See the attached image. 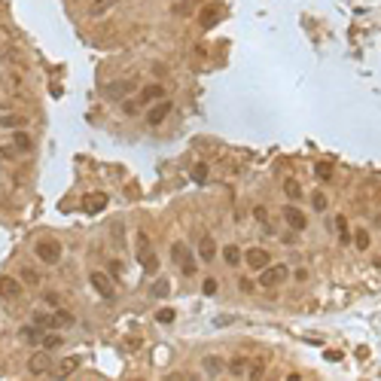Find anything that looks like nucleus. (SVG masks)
<instances>
[{"label": "nucleus", "mask_w": 381, "mask_h": 381, "mask_svg": "<svg viewBox=\"0 0 381 381\" xmlns=\"http://www.w3.org/2000/svg\"><path fill=\"white\" fill-rule=\"evenodd\" d=\"M76 320H73V314L70 311H58L55 317H52V327H58V330H67V327H73Z\"/></svg>", "instance_id": "obj_17"}, {"label": "nucleus", "mask_w": 381, "mask_h": 381, "mask_svg": "<svg viewBox=\"0 0 381 381\" xmlns=\"http://www.w3.org/2000/svg\"><path fill=\"white\" fill-rule=\"evenodd\" d=\"M43 348H46V351L61 348V336H46V339H43Z\"/></svg>", "instance_id": "obj_30"}, {"label": "nucleus", "mask_w": 381, "mask_h": 381, "mask_svg": "<svg viewBox=\"0 0 381 381\" xmlns=\"http://www.w3.org/2000/svg\"><path fill=\"white\" fill-rule=\"evenodd\" d=\"M311 208L324 214V211H327V195H324V192H314V195H311Z\"/></svg>", "instance_id": "obj_24"}, {"label": "nucleus", "mask_w": 381, "mask_h": 381, "mask_svg": "<svg viewBox=\"0 0 381 381\" xmlns=\"http://www.w3.org/2000/svg\"><path fill=\"white\" fill-rule=\"evenodd\" d=\"M174 259L180 262V269H183V275L189 278V275H195V259H192V253H189V247H183V244H174Z\"/></svg>", "instance_id": "obj_5"}, {"label": "nucleus", "mask_w": 381, "mask_h": 381, "mask_svg": "<svg viewBox=\"0 0 381 381\" xmlns=\"http://www.w3.org/2000/svg\"><path fill=\"white\" fill-rule=\"evenodd\" d=\"M354 244H357V250H369V232H366V229H357V232H354Z\"/></svg>", "instance_id": "obj_21"}, {"label": "nucleus", "mask_w": 381, "mask_h": 381, "mask_svg": "<svg viewBox=\"0 0 381 381\" xmlns=\"http://www.w3.org/2000/svg\"><path fill=\"white\" fill-rule=\"evenodd\" d=\"M171 107H174V104L162 98V101H159V104H153V110L146 113V122H150V125H162V122H165V116L171 113Z\"/></svg>", "instance_id": "obj_7"}, {"label": "nucleus", "mask_w": 381, "mask_h": 381, "mask_svg": "<svg viewBox=\"0 0 381 381\" xmlns=\"http://www.w3.org/2000/svg\"><path fill=\"white\" fill-rule=\"evenodd\" d=\"M192 177H195L198 183H204V180H208V165H195V171H192Z\"/></svg>", "instance_id": "obj_31"}, {"label": "nucleus", "mask_w": 381, "mask_h": 381, "mask_svg": "<svg viewBox=\"0 0 381 381\" xmlns=\"http://www.w3.org/2000/svg\"><path fill=\"white\" fill-rule=\"evenodd\" d=\"M21 339H24V342H37V330H34V327H24V330H21Z\"/></svg>", "instance_id": "obj_33"}, {"label": "nucleus", "mask_w": 381, "mask_h": 381, "mask_svg": "<svg viewBox=\"0 0 381 381\" xmlns=\"http://www.w3.org/2000/svg\"><path fill=\"white\" fill-rule=\"evenodd\" d=\"M18 296H21V281L3 275L0 278V299H18Z\"/></svg>", "instance_id": "obj_9"}, {"label": "nucleus", "mask_w": 381, "mask_h": 381, "mask_svg": "<svg viewBox=\"0 0 381 381\" xmlns=\"http://www.w3.org/2000/svg\"><path fill=\"white\" fill-rule=\"evenodd\" d=\"M0 125L15 128V125H24V119H21V116H3V119H0Z\"/></svg>", "instance_id": "obj_28"}, {"label": "nucleus", "mask_w": 381, "mask_h": 381, "mask_svg": "<svg viewBox=\"0 0 381 381\" xmlns=\"http://www.w3.org/2000/svg\"><path fill=\"white\" fill-rule=\"evenodd\" d=\"M162 85L159 82H153V85H146L143 92H140V104H150V101H162Z\"/></svg>", "instance_id": "obj_15"}, {"label": "nucleus", "mask_w": 381, "mask_h": 381, "mask_svg": "<svg viewBox=\"0 0 381 381\" xmlns=\"http://www.w3.org/2000/svg\"><path fill=\"white\" fill-rule=\"evenodd\" d=\"M131 89H134V82H128V79H125V82L104 85V95H107V98H122V95H125V92H131Z\"/></svg>", "instance_id": "obj_13"}, {"label": "nucleus", "mask_w": 381, "mask_h": 381, "mask_svg": "<svg viewBox=\"0 0 381 381\" xmlns=\"http://www.w3.org/2000/svg\"><path fill=\"white\" fill-rule=\"evenodd\" d=\"M76 366H79V357H70V360H64L61 369H64V375H70V369H76Z\"/></svg>", "instance_id": "obj_34"}, {"label": "nucleus", "mask_w": 381, "mask_h": 381, "mask_svg": "<svg viewBox=\"0 0 381 381\" xmlns=\"http://www.w3.org/2000/svg\"><path fill=\"white\" fill-rule=\"evenodd\" d=\"M336 229H339V238H342V241L348 244V241H351V229H348V220H345L342 214L336 217Z\"/></svg>", "instance_id": "obj_20"}, {"label": "nucleus", "mask_w": 381, "mask_h": 381, "mask_svg": "<svg viewBox=\"0 0 381 381\" xmlns=\"http://www.w3.org/2000/svg\"><path fill=\"white\" fill-rule=\"evenodd\" d=\"M314 177L324 180V183L333 180V162H317V165H314Z\"/></svg>", "instance_id": "obj_16"}, {"label": "nucleus", "mask_w": 381, "mask_h": 381, "mask_svg": "<svg viewBox=\"0 0 381 381\" xmlns=\"http://www.w3.org/2000/svg\"><path fill=\"white\" fill-rule=\"evenodd\" d=\"M15 146H18V150H21V153H27V150H31V146H34V143H31V137H27V134H24V131H15Z\"/></svg>", "instance_id": "obj_23"}, {"label": "nucleus", "mask_w": 381, "mask_h": 381, "mask_svg": "<svg viewBox=\"0 0 381 381\" xmlns=\"http://www.w3.org/2000/svg\"><path fill=\"white\" fill-rule=\"evenodd\" d=\"M174 317H177L174 308H159V311H156V320H159V324H171Z\"/></svg>", "instance_id": "obj_25"}, {"label": "nucleus", "mask_w": 381, "mask_h": 381, "mask_svg": "<svg viewBox=\"0 0 381 381\" xmlns=\"http://www.w3.org/2000/svg\"><path fill=\"white\" fill-rule=\"evenodd\" d=\"M46 302H49V305H52V308H55V305H58V302H61V296H58V293H46Z\"/></svg>", "instance_id": "obj_36"}, {"label": "nucleus", "mask_w": 381, "mask_h": 381, "mask_svg": "<svg viewBox=\"0 0 381 381\" xmlns=\"http://www.w3.org/2000/svg\"><path fill=\"white\" fill-rule=\"evenodd\" d=\"M168 290H171V287H168V281H156L150 293H153V296H168Z\"/></svg>", "instance_id": "obj_26"}, {"label": "nucleus", "mask_w": 381, "mask_h": 381, "mask_svg": "<svg viewBox=\"0 0 381 381\" xmlns=\"http://www.w3.org/2000/svg\"><path fill=\"white\" fill-rule=\"evenodd\" d=\"M198 256H201L204 262H211V259L217 256V244H214V238H208V235L201 238V244H198Z\"/></svg>", "instance_id": "obj_14"}, {"label": "nucleus", "mask_w": 381, "mask_h": 381, "mask_svg": "<svg viewBox=\"0 0 381 381\" xmlns=\"http://www.w3.org/2000/svg\"><path fill=\"white\" fill-rule=\"evenodd\" d=\"M116 3H119V0H95V3L89 6V15H95V18H98V15H104L110 6H116Z\"/></svg>", "instance_id": "obj_18"}, {"label": "nucleus", "mask_w": 381, "mask_h": 381, "mask_svg": "<svg viewBox=\"0 0 381 381\" xmlns=\"http://www.w3.org/2000/svg\"><path fill=\"white\" fill-rule=\"evenodd\" d=\"M198 21H201V27H204V31H211V27L220 21V9H217V6H204V9H201V15H198Z\"/></svg>", "instance_id": "obj_11"}, {"label": "nucleus", "mask_w": 381, "mask_h": 381, "mask_svg": "<svg viewBox=\"0 0 381 381\" xmlns=\"http://www.w3.org/2000/svg\"><path fill=\"white\" fill-rule=\"evenodd\" d=\"M137 107H140V104H137V101H125V107H122V110H125V113H128V116H131V113H137Z\"/></svg>", "instance_id": "obj_35"}, {"label": "nucleus", "mask_w": 381, "mask_h": 381, "mask_svg": "<svg viewBox=\"0 0 381 381\" xmlns=\"http://www.w3.org/2000/svg\"><path fill=\"white\" fill-rule=\"evenodd\" d=\"M137 244H140V250H137V259H140V266H143V272H156L159 269V259H156V253L146 247V235H137Z\"/></svg>", "instance_id": "obj_3"}, {"label": "nucleus", "mask_w": 381, "mask_h": 381, "mask_svg": "<svg viewBox=\"0 0 381 381\" xmlns=\"http://www.w3.org/2000/svg\"><path fill=\"white\" fill-rule=\"evenodd\" d=\"M244 259H247V266H250L253 272H262V269L269 266V253H266L262 247H250V250L244 253Z\"/></svg>", "instance_id": "obj_8"}, {"label": "nucleus", "mask_w": 381, "mask_h": 381, "mask_svg": "<svg viewBox=\"0 0 381 381\" xmlns=\"http://www.w3.org/2000/svg\"><path fill=\"white\" fill-rule=\"evenodd\" d=\"M49 369H52L49 354H34V357L27 360V372H31V375H46Z\"/></svg>", "instance_id": "obj_10"}, {"label": "nucleus", "mask_w": 381, "mask_h": 381, "mask_svg": "<svg viewBox=\"0 0 381 381\" xmlns=\"http://www.w3.org/2000/svg\"><path fill=\"white\" fill-rule=\"evenodd\" d=\"M204 369H208V375H220V360H217V357H208V360H204Z\"/></svg>", "instance_id": "obj_27"}, {"label": "nucleus", "mask_w": 381, "mask_h": 381, "mask_svg": "<svg viewBox=\"0 0 381 381\" xmlns=\"http://www.w3.org/2000/svg\"><path fill=\"white\" fill-rule=\"evenodd\" d=\"M201 290H204V296H214V293H217V281H214V278H208V281L201 284Z\"/></svg>", "instance_id": "obj_32"}, {"label": "nucleus", "mask_w": 381, "mask_h": 381, "mask_svg": "<svg viewBox=\"0 0 381 381\" xmlns=\"http://www.w3.org/2000/svg\"><path fill=\"white\" fill-rule=\"evenodd\" d=\"M287 275H290V272H287V266H266V269L259 272V287L272 290V287L284 284V278H287Z\"/></svg>", "instance_id": "obj_2"}, {"label": "nucleus", "mask_w": 381, "mask_h": 381, "mask_svg": "<svg viewBox=\"0 0 381 381\" xmlns=\"http://www.w3.org/2000/svg\"><path fill=\"white\" fill-rule=\"evenodd\" d=\"M82 208H85L89 214H98V211H104V208H107V195H104V192H92V195L85 198V204H82Z\"/></svg>", "instance_id": "obj_12"}, {"label": "nucleus", "mask_w": 381, "mask_h": 381, "mask_svg": "<svg viewBox=\"0 0 381 381\" xmlns=\"http://www.w3.org/2000/svg\"><path fill=\"white\" fill-rule=\"evenodd\" d=\"M34 253H37L46 266H55V262L61 259V244H58V241H52V238H43V241H37Z\"/></svg>", "instance_id": "obj_1"}, {"label": "nucleus", "mask_w": 381, "mask_h": 381, "mask_svg": "<svg viewBox=\"0 0 381 381\" xmlns=\"http://www.w3.org/2000/svg\"><path fill=\"white\" fill-rule=\"evenodd\" d=\"M284 223L290 226V229H296V232H302L305 226H308V217L296 208V204H284Z\"/></svg>", "instance_id": "obj_4"}, {"label": "nucleus", "mask_w": 381, "mask_h": 381, "mask_svg": "<svg viewBox=\"0 0 381 381\" xmlns=\"http://www.w3.org/2000/svg\"><path fill=\"white\" fill-rule=\"evenodd\" d=\"M284 189H287V195H290V198H299V195H302V189H299V183H296V180H287V186H284Z\"/></svg>", "instance_id": "obj_29"}, {"label": "nucleus", "mask_w": 381, "mask_h": 381, "mask_svg": "<svg viewBox=\"0 0 381 381\" xmlns=\"http://www.w3.org/2000/svg\"><path fill=\"white\" fill-rule=\"evenodd\" d=\"M89 284L98 290L101 299H113V284H110V278H107L104 272H92V275H89Z\"/></svg>", "instance_id": "obj_6"}, {"label": "nucleus", "mask_w": 381, "mask_h": 381, "mask_svg": "<svg viewBox=\"0 0 381 381\" xmlns=\"http://www.w3.org/2000/svg\"><path fill=\"white\" fill-rule=\"evenodd\" d=\"M223 259H226L229 266H238V262H241V250H238L235 244H229V247H223Z\"/></svg>", "instance_id": "obj_19"}, {"label": "nucleus", "mask_w": 381, "mask_h": 381, "mask_svg": "<svg viewBox=\"0 0 381 381\" xmlns=\"http://www.w3.org/2000/svg\"><path fill=\"white\" fill-rule=\"evenodd\" d=\"M21 284H27V287H37V284H40V275H37L34 269H21Z\"/></svg>", "instance_id": "obj_22"}]
</instances>
